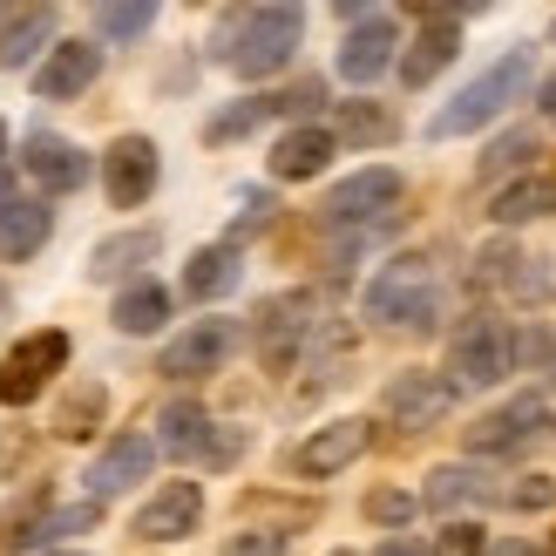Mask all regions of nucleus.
Instances as JSON below:
<instances>
[{
  "label": "nucleus",
  "mask_w": 556,
  "mask_h": 556,
  "mask_svg": "<svg viewBox=\"0 0 556 556\" xmlns=\"http://www.w3.org/2000/svg\"><path fill=\"white\" fill-rule=\"evenodd\" d=\"M495 556H522V549H495Z\"/></svg>",
  "instance_id": "obj_45"
},
{
  "label": "nucleus",
  "mask_w": 556,
  "mask_h": 556,
  "mask_svg": "<svg viewBox=\"0 0 556 556\" xmlns=\"http://www.w3.org/2000/svg\"><path fill=\"white\" fill-rule=\"evenodd\" d=\"M543 116H549V123H556V75H549V81H543Z\"/></svg>",
  "instance_id": "obj_42"
},
{
  "label": "nucleus",
  "mask_w": 556,
  "mask_h": 556,
  "mask_svg": "<svg viewBox=\"0 0 556 556\" xmlns=\"http://www.w3.org/2000/svg\"><path fill=\"white\" fill-rule=\"evenodd\" d=\"M204 522V489L198 482H163L143 509H136V522L129 530L143 536V543H177V536H190Z\"/></svg>",
  "instance_id": "obj_12"
},
{
  "label": "nucleus",
  "mask_w": 556,
  "mask_h": 556,
  "mask_svg": "<svg viewBox=\"0 0 556 556\" xmlns=\"http://www.w3.org/2000/svg\"><path fill=\"white\" fill-rule=\"evenodd\" d=\"M367 441H374L367 421H353V414H346V421H326V428L305 434L299 448H292V468H299L305 482H326V476H340V468H353L359 455H367Z\"/></svg>",
  "instance_id": "obj_9"
},
{
  "label": "nucleus",
  "mask_w": 556,
  "mask_h": 556,
  "mask_svg": "<svg viewBox=\"0 0 556 556\" xmlns=\"http://www.w3.org/2000/svg\"><path fill=\"white\" fill-rule=\"evenodd\" d=\"M14 204V190H8V177H0V211H8Z\"/></svg>",
  "instance_id": "obj_43"
},
{
  "label": "nucleus",
  "mask_w": 556,
  "mask_h": 556,
  "mask_svg": "<svg viewBox=\"0 0 556 556\" xmlns=\"http://www.w3.org/2000/svg\"><path fill=\"white\" fill-rule=\"evenodd\" d=\"M96 75H102V48L96 41H54L48 62L35 68V96L41 102H75Z\"/></svg>",
  "instance_id": "obj_15"
},
{
  "label": "nucleus",
  "mask_w": 556,
  "mask_h": 556,
  "mask_svg": "<svg viewBox=\"0 0 556 556\" xmlns=\"http://www.w3.org/2000/svg\"><path fill=\"white\" fill-rule=\"evenodd\" d=\"M238 271H244L238 244H204V252L184 265V299H225L238 286Z\"/></svg>",
  "instance_id": "obj_24"
},
{
  "label": "nucleus",
  "mask_w": 556,
  "mask_h": 556,
  "mask_svg": "<svg viewBox=\"0 0 556 556\" xmlns=\"http://www.w3.org/2000/svg\"><path fill=\"white\" fill-rule=\"evenodd\" d=\"M96 516H102V503H75V509H54L48 522H35L21 543H54V536H81V530H96Z\"/></svg>",
  "instance_id": "obj_32"
},
{
  "label": "nucleus",
  "mask_w": 556,
  "mask_h": 556,
  "mask_svg": "<svg viewBox=\"0 0 556 556\" xmlns=\"http://www.w3.org/2000/svg\"><path fill=\"white\" fill-rule=\"evenodd\" d=\"M305 326H313V299L305 292H286V299H265L258 305V359L271 374H286L299 346H305Z\"/></svg>",
  "instance_id": "obj_11"
},
{
  "label": "nucleus",
  "mask_w": 556,
  "mask_h": 556,
  "mask_svg": "<svg viewBox=\"0 0 556 556\" xmlns=\"http://www.w3.org/2000/svg\"><path fill=\"white\" fill-rule=\"evenodd\" d=\"M231 346H238V326L231 319H190L170 346H163V359H156V374H170V380H198V374H217L231 359Z\"/></svg>",
  "instance_id": "obj_8"
},
{
  "label": "nucleus",
  "mask_w": 556,
  "mask_h": 556,
  "mask_svg": "<svg viewBox=\"0 0 556 556\" xmlns=\"http://www.w3.org/2000/svg\"><path fill=\"white\" fill-rule=\"evenodd\" d=\"M238 455H244V434H211V448H204L211 468H231Z\"/></svg>",
  "instance_id": "obj_40"
},
{
  "label": "nucleus",
  "mask_w": 556,
  "mask_h": 556,
  "mask_svg": "<svg viewBox=\"0 0 556 556\" xmlns=\"http://www.w3.org/2000/svg\"><path fill=\"white\" fill-rule=\"evenodd\" d=\"M476 495H489V489H482V476H476V468H462V462H448V468H434V476H428L421 503H428V509H441V516H455L462 503H476Z\"/></svg>",
  "instance_id": "obj_28"
},
{
  "label": "nucleus",
  "mask_w": 556,
  "mask_h": 556,
  "mask_svg": "<svg viewBox=\"0 0 556 556\" xmlns=\"http://www.w3.org/2000/svg\"><path fill=\"white\" fill-rule=\"evenodd\" d=\"M265 116H271V96H252V102L225 109V116H211V123H204V143H231V136H252Z\"/></svg>",
  "instance_id": "obj_31"
},
{
  "label": "nucleus",
  "mask_w": 556,
  "mask_h": 556,
  "mask_svg": "<svg viewBox=\"0 0 556 556\" xmlns=\"http://www.w3.org/2000/svg\"><path fill=\"white\" fill-rule=\"evenodd\" d=\"M380 407L394 414L401 428H434V421H448V407H455V387L441 380V374H421V367H407V374H394L387 380V394H380Z\"/></svg>",
  "instance_id": "obj_10"
},
{
  "label": "nucleus",
  "mask_w": 556,
  "mask_h": 556,
  "mask_svg": "<svg viewBox=\"0 0 556 556\" xmlns=\"http://www.w3.org/2000/svg\"><path fill=\"white\" fill-rule=\"evenodd\" d=\"M332 150H340V136H332V129L299 123V129H286L271 143V177L278 184H305V177H319L326 163H332Z\"/></svg>",
  "instance_id": "obj_18"
},
{
  "label": "nucleus",
  "mask_w": 556,
  "mask_h": 556,
  "mask_svg": "<svg viewBox=\"0 0 556 556\" xmlns=\"http://www.w3.org/2000/svg\"><path fill=\"white\" fill-rule=\"evenodd\" d=\"M299 35H305V14L299 8H252V14H238V35L217 48V62L238 68L244 81H258V75H278L299 54Z\"/></svg>",
  "instance_id": "obj_2"
},
{
  "label": "nucleus",
  "mask_w": 556,
  "mask_h": 556,
  "mask_svg": "<svg viewBox=\"0 0 556 556\" xmlns=\"http://www.w3.org/2000/svg\"><path fill=\"white\" fill-rule=\"evenodd\" d=\"M54 35V8H8L0 21V68H27Z\"/></svg>",
  "instance_id": "obj_22"
},
{
  "label": "nucleus",
  "mask_w": 556,
  "mask_h": 556,
  "mask_svg": "<svg viewBox=\"0 0 556 556\" xmlns=\"http://www.w3.org/2000/svg\"><path fill=\"white\" fill-rule=\"evenodd\" d=\"M530 156H536V136L530 129H509L503 143L482 156V177H503V170H516V163H530Z\"/></svg>",
  "instance_id": "obj_33"
},
{
  "label": "nucleus",
  "mask_w": 556,
  "mask_h": 556,
  "mask_svg": "<svg viewBox=\"0 0 556 556\" xmlns=\"http://www.w3.org/2000/svg\"><path fill=\"white\" fill-rule=\"evenodd\" d=\"M530 75H536V54L530 48H509L503 62H489L468 89L448 102V109H434L428 116V136L434 143H448V136H468V129H489L495 116H503L509 102H522V89H530Z\"/></svg>",
  "instance_id": "obj_1"
},
{
  "label": "nucleus",
  "mask_w": 556,
  "mask_h": 556,
  "mask_svg": "<svg viewBox=\"0 0 556 556\" xmlns=\"http://www.w3.org/2000/svg\"><path fill=\"white\" fill-rule=\"evenodd\" d=\"M96 27H102V41H143L156 27V8H150V0H102Z\"/></svg>",
  "instance_id": "obj_30"
},
{
  "label": "nucleus",
  "mask_w": 556,
  "mask_h": 556,
  "mask_svg": "<svg viewBox=\"0 0 556 556\" xmlns=\"http://www.w3.org/2000/svg\"><path fill=\"white\" fill-rule=\"evenodd\" d=\"M536 421H543V401L522 394V401H509V407L482 414V421H468V448H476V455H503V448H516V441L530 434Z\"/></svg>",
  "instance_id": "obj_20"
},
{
  "label": "nucleus",
  "mask_w": 556,
  "mask_h": 556,
  "mask_svg": "<svg viewBox=\"0 0 556 556\" xmlns=\"http://www.w3.org/2000/svg\"><path fill=\"white\" fill-rule=\"evenodd\" d=\"M319 102H326V89H319V81H299L292 96H271V109H286V116H313Z\"/></svg>",
  "instance_id": "obj_38"
},
{
  "label": "nucleus",
  "mask_w": 556,
  "mask_h": 556,
  "mask_svg": "<svg viewBox=\"0 0 556 556\" xmlns=\"http://www.w3.org/2000/svg\"><path fill=\"white\" fill-rule=\"evenodd\" d=\"M265 225H271V198H265V190H252V198H244V217L231 225V244H238L244 231H265Z\"/></svg>",
  "instance_id": "obj_39"
},
{
  "label": "nucleus",
  "mask_w": 556,
  "mask_h": 556,
  "mask_svg": "<svg viewBox=\"0 0 556 556\" xmlns=\"http://www.w3.org/2000/svg\"><path fill=\"white\" fill-rule=\"evenodd\" d=\"M394 48H401V27L387 14H359L353 35L340 41V75L353 81V89H367V81H380L387 68H394Z\"/></svg>",
  "instance_id": "obj_13"
},
{
  "label": "nucleus",
  "mask_w": 556,
  "mask_h": 556,
  "mask_svg": "<svg viewBox=\"0 0 556 556\" xmlns=\"http://www.w3.org/2000/svg\"><path fill=\"white\" fill-rule=\"evenodd\" d=\"M109 319H116V332H156L163 319H170V292L150 286V278H136V286L116 299V313H109Z\"/></svg>",
  "instance_id": "obj_27"
},
{
  "label": "nucleus",
  "mask_w": 556,
  "mask_h": 556,
  "mask_svg": "<svg viewBox=\"0 0 556 556\" xmlns=\"http://www.w3.org/2000/svg\"><path fill=\"white\" fill-rule=\"evenodd\" d=\"M374 556H428V549H421V543H407V536H394V543H380Z\"/></svg>",
  "instance_id": "obj_41"
},
{
  "label": "nucleus",
  "mask_w": 556,
  "mask_h": 556,
  "mask_svg": "<svg viewBox=\"0 0 556 556\" xmlns=\"http://www.w3.org/2000/svg\"><path fill=\"white\" fill-rule=\"evenodd\" d=\"M401 170H387V163H374V170H353L346 184H332L326 190V225H374V217H387L401 204Z\"/></svg>",
  "instance_id": "obj_7"
},
{
  "label": "nucleus",
  "mask_w": 556,
  "mask_h": 556,
  "mask_svg": "<svg viewBox=\"0 0 556 556\" xmlns=\"http://www.w3.org/2000/svg\"><path fill=\"white\" fill-rule=\"evenodd\" d=\"M407 516H414V495L407 489H374L367 495V522H380V530H401Z\"/></svg>",
  "instance_id": "obj_34"
},
{
  "label": "nucleus",
  "mask_w": 556,
  "mask_h": 556,
  "mask_svg": "<svg viewBox=\"0 0 556 556\" xmlns=\"http://www.w3.org/2000/svg\"><path fill=\"white\" fill-rule=\"evenodd\" d=\"M0 150H8V129H0Z\"/></svg>",
  "instance_id": "obj_46"
},
{
  "label": "nucleus",
  "mask_w": 556,
  "mask_h": 556,
  "mask_svg": "<svg viewBox=\"0 0 556 556\" xmlns=\"http://www.w3.org/2000/svg\"><path fill=\"white\" fill-rule=\"evenodd\" d=\"M340 136H346V143L380 150V143H394V136H401V123L387 116L380 102H340Z\"/></svg>",
  "instance_id": "obj_29"
},
{
  "label": "nucleus",
  "mask_w": 556,
  "mask_h": 556,
  "mask_svg": "<svg viewBox=\"0 0 556 556\" xmlns=\"http://www.w3.org/2000/svg\"><path fill=\"white\" fill-rule=\"evenodd\" d=\"M516 374V332L503 319H468L448 346V387H495Z\"/></svg>",
  "instance_id": "obj_4"
},
{
  "label": "nucleus",
  "mask_w": 556,
  "mask_h": 556,
  "mask_svg": "<svg viewBox=\"0 0 556 556\" xmlns=\"http://www.w3.org/2000/svg\"><path fill=\"white\" fill-rule=\"evenodd\" d=\"M102 414H109V387L102 380H75L62 394V407H54V434H62V441H89L102 428Z\"/></svg>",
  "instance_id": "obj_25"
},
{
  "label": "nucleus",
  "mask_w": 556,
  "mask_h": 556,
  "mask_svg": "<svg viewBox=\"0 0 556 556\" xmlns=\"http://www.w3.org/2000/svg\"><path fill=\"white\" fill-rule=\"evenodd\" d=\"M54 556H89V549H54Z\"/></svg>",
  "instance_id": "obj_44"
},
{
  "label": "nucleus",
  "mask_w": 556,
  "mask_h": 556,
  "mask_svg": "<svg viewBox=\"0 0 556 556\" xmlns=\"http://www.w3.org/2000/svg\"><path fill=\"white\" fill-rule=\"evenodd\" d=\"M62 367H68V332H62V326L27 332V340L0 359V401H8V407H27Z\"/></svg>",
  "instance_id": "obj_5"
},
{
  "label": "nucleus",
  "mask_w": 556,
  "mask_h": 556,
  "mask_svg": "<svg viewBox=\"0 0 556 556\" xmlns=\"http://www.w3.org/2000/svg\"><path fill=\"white\" fill-rule=\"evenodd\" d=\"M21 163H27V177H35L48 198H68V190L89 184V150H75L68 136H27Z\"/></svg>",
  "instance_id": "obj_16"
},
{
  "label": "nucleus",
  "mask_w": 556,
  "mask_h": 556,
  "mask_svg": "<svg viewBox=\"0 0 556 556\" xmlns=\"http://www.w3.org/2000/svg\"><path fill=\"white\" fill-rule=\"evenodd\" d=\"M549 211H556V177H522V184H509L503 198L489 204L495 225H536V217H549Z\"/></svg>",
  "instance_id": "obj_26"
},
{
  "label": "nucleus",
  "mask_w": 556,
  "mask_h": 556,
  "mask_svg": "<svg viewBox=\"0 0 556 556\" xmlns=\"http://www.w3.org/2000/svg\"><path fill=\"white\" fill-rule=\"evenodd\" d=\"M503 503H509V509H549V503H556V482H549V476H522L516 489H503Z\"/></svg>",
  "instance_id": "obj_36"
},
{
  "label": "nucleus",
  "mask_w": 556,
  "mask_h": 556,
  "mask_svg": "<svg viewBox=\"0 0 556 556\" xmlns=\"http://www.w3.org/2000/svg\"><path fill=\"white\" fill-rule=\"evenodd\" d=\"M156 448L163 455H177V462H190V455H204L211 448V414L198 407V401H170V407H163L156 414Z\"/></svg>",
  "instance_id": "obj_23"
},
{
  "label": "nucleus",
  "mask_w": 556,
  "mask_h": 556,
  "mask_svg": "<svg viewBox=\"0 0 556 556\" xmlns=\"http://www.w3.org/2000/svg\"><path fill=\"white\" fill-rule=\"evenodd\" d=\"M156 177H163V156H156L150 136H116V143L102 150V190H109V204H116V211L150 204Z\"/></svg>",
  "instance_id": "obj_6"
},
{
  "label": "nucleus",
  "mask_w": 556,
  "mask_h": 556,
  "mask_svg": "<svg viewBox=\"0 0 556 556\" xmlns=\"http://www.w3.org/2000/svg\"><path fill=\"white\" fill-rule=\"evenodd\" d=\"M225 556H286V536L278 530H244V536H231Z\"/></svg>",
  "instance_id": "obj_37"
},
{
  "label": "nucleus",
  "mask_w": 556,
  "mask_h": 556,
  "mask_svg": "<svg viewBox=\"0 0 556 556\" xmlns=\"http://www.w3.org/2000/svg\"><path fill=\"white\" fill-rule=\"evenodd\" d=\"M48 231H54V211L41 198H14L8 211H0V258H8V265L35 258L48 244Z\"/></svg>",
  "instance_id": "obj_21"
},
{
  "label": "nucleus",
  "mask_w": 556,
  "mask_h": 556,
  "mask_svg": "<svg viewBox=\"0 0 556 556\" xmlns=\"http://www.w3.org/2000/svg\"><path fill=\"white\" fill-rule=\"evenodd\" d=\"M163 252V231H109L96 252H89V278L96 286H116V278H129V271H143L150 258Z\"/></svg>",
  "instance_id": "obj_19"
},
{
  "label": "nucleus",
  "mask_w": 556,
  "mask_h": 556,
  "mask_svg": "<svg viewBox=\"0 0 556 556\" xmlns=\"http://www.w3.org/2000/svg\"><path fill=\"white\" fill-rule=\"evenodd\" d=\"M434 556H489V536L476 522H448V530L434 536Z\"/></svg>",
  "instance_id": "obj_35"
},
{
  "label": "nucleus",
  "mask_w": 556,
  "mask_h": 556,
  "mask_svg": "<svg viewBox=\"0 0 556 556\" xmlns=\"http://www.w3.org/2000/svg\"><path fill=\"white\" fill-rule=\"evenodd\" d=\"M150 468H156V441H150V434H116V441L96 455V468H89V503H109V495L136 489Z\"/></svg>",
  "instance_id": "obj_14"
},
{
  "label": "nucleus",
  "mask_w": 556,
  "mask_h": 556,
  "mask_svg": "<svg viewBox=\"0 0 556 556\" xmlns=\"http://www.w3.org/2000/svg\"><path fill=\"white\" fill-rule=\"evenodd\" d=\"M441 313V299H434V278H428V258H394L374 286H367V319L380 326H414V332H428Z\"/></svg>",
  "instance_id": "obj_3"
},
{
  "label": "nucleus",
  "mask_w": 556,
  "mask_h": 556,
  "mask_svg": "<svg viewBox=\"0 0 556 556\" xmlns=\"http://www.w3.org/2000/svg\"><path fill=\"white\" fill-rule=\"evenodd\" d=\"M421 21H428V35L401 54V81H407V89H428V81L455 62V48H462V35H455L462 14L455 8H421Z\"/></svg>",
  "instance_id": "obj_17"
}]
</instances>
